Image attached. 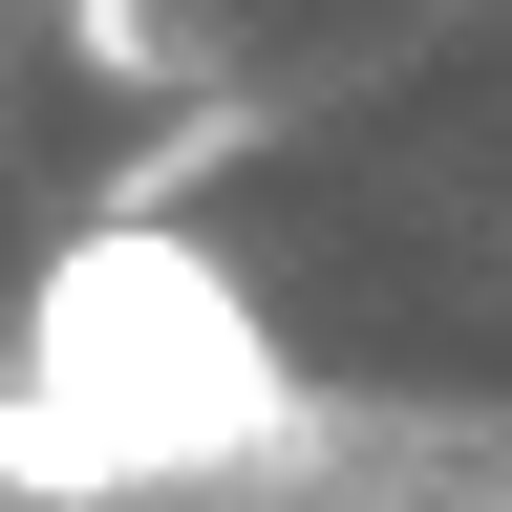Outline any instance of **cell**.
<instances>
[{
  "instance_id": "7a4b0ae2",
  "label": "cell",
  "mask_w": 512,
  "mask_h": 512,
  "mask_svg": "<svg viewBox=\"0 0 512 512\" xmlns=\"http://www.w3.org/2000/svg\"><path fill=\"white\" fill-rule=\"evenodd\" d=\"M235 150H256V86H192V107L150 128V150H128V171H107V214H192V192H214Z\"/></svg>"
},
{
  "instance_id": "3957f363",
  "label": "cell",
  "mask_w": 512,
  "mask_h": 512,
  "mask_svg": "<svg viewBox=\"0 0 512 512\" xmlns=\"http://www.w3.org/2000/svg\"><path fill=\"white\" fill-rule=\"evenodd\" d=\"M64 64L86 86H192V0H64Z\"/></svg>"
},
{
  "instance_id": "6da1fadb",
  "label": "cell",
  "mask_w": 512,
  "mask_h": 512,
  "mask_svg": "<svg viewBox=\"0 0 512 512\" xmlns=\"http://www.w3.org/2000/svg\"><path fill=\"white\" fill-rule=\"evenodd\" d=\"M320 384L278 363V320L235 299V256L192 214H86L22 278L0 342V491L22 512H128V491H214V470H299Z\"/></svg>"
}]
</instances>
